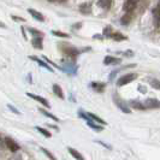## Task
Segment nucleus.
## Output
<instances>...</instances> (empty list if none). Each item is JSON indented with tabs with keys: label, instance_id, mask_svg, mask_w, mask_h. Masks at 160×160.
I'll return each instance as SVG.
<instances>
[{
	"label": "nucleus",
	"instance_id": "nucleus-32",
	"mask_svg": "<svg viewBox=\"0 0 160 160\" xmlns=\"http://www.w3.org/2000/svg\"><path fill=\"white\" fill-rule=\"evenodd\" d=\"M0 141H1V136H0Z\"/></svg>",
	"mask_w": 160,
	"mask_h": 160
},
{
	"label": "nucleus",
	"instance_id": "nucleus-1",
	"mask_svg": "<svg viewBox=\"0 0 160 160\" xmlns=\"http://www.w3.org/2000/svg\"><path fill=\"white\" fill-rule=\"evenodd\" d=\"M59 48L62 49V52L64 53L65 56L70 57V58H76V57L80 54V51L77 48H75L71 45H68V43H62L59 45Z\"/></svg>",
	"mask_w": 160,
	"mask_h": 160
},
{
	"label": "nucleus",
	"instance_id": "nucleus-4",
	"mask_svg": "<svg viewBox=\"0 0 160 160\" xmlns=\"http://www.w3.org/2000/svg\"><path fill=\"white\" fill-rule=\"evenodd\" d=\"M4 142H5V146H6V147H8V149H10L12 153H16V152H18V151L21 149L19 144L17 143L16 141H15L13 138H11L10 136L5 137V138H4Z\"/></svg>",
	"mask_w": 160,
	"mask_h": 160
},
{
	"label": "nucleus",
	"instance_id": "nucleus-2",
	"mask_svg": "<svg viewBox=\"0 0 160 160\" xmlns=\"http://www.w3.org/2000/svg\"><path fill=\"white\" fill-rule=\"evenodd\" d=\"M137 78V73H125L123 76H120L118 81H117V86L118 87H123V86H127L130 82L135 81Z\"/></svg>",
	"mask_w": 160,
	"mask_h": 160
},
{
	"label": "nucleus",
	"instance_id": "nucleus-9",
	"mask_svg": "<svg viewBox=\"0 0 160 160\" xmlns=\"http://www.w3.org/2000/svg\"><path fill=\"white\" fill-rule=\"evenodd\" d=\"M32 45L36 49H42L43 48V36H34L32 40Z\"/></svg>",
	"mask_w": 160,
	"mask_h": 160
},
{
	"label": "nucleus",
	"instance_id": "nucleus-14",
	"mask_svg": "<svg viewBox=\"0 0 160 160\" xmlns=\"http://www.w3.org/2000/svg\"><path fill=\"white\" fill-rule=\"evenodd\" d=\"M90 87L94 89L98 93H102L105 90V83H101V82H92L90 83Z\"/></svg>",
	"mask_w": 160,
	"mask_h": 160
},
{
	"label": "nucleus",
	"instance_id": "nucleus-20",
	"mask_svg": "<svg viewBox=\"0 0 160 160\" xmlns=\"http://www.w3.org/2000/svg\"><path fill=\"white\" fill-rule=\"evenodd\" d=\"M111 0H99L98 1V5L100 6V8H105V10H108V8H111Z\"/></svg>",
	"mask_w": 160,
	"mask_h": 160
},
{
	"label": "nucleus",
	"instance_id": "nucleus-11",
	"mask_svg": "<svg viewBox=\"0 0 160 160\" xmlns=\"http://www.w3.org/2000/svg\"><path fill=\"white\" fill-rule=\"evenodd\" d=\"M27 11H28V13H30V15H32V17H34L36 21H39V22H43V21H45V17H43V15H42V13H40L39 11H36V10H34V8H28Z\"/></svg>",
	"mask_w": 160,
	"mask_h": 160
},
{
	"label": "nucleus",
	"instance_id": "nucleus-27",
	"mask_svg": "<svg viewBox=\"0 0 160 160\" xmlns=\"http://www.w3.org/2000/svg\"><path fill=\"white\" fill-rule=\"evenodd\" d=\"M41 152H43V153H45V154L47 155V157H48V158H49V159H56V157H54V155H53L52 153L49 152V151H47L46 148H43V147H41Z\"/></svg>",
	"mask_w": 160,
	"mask_h": 160
},
{
	"label": "nucleus",
	"instance_id": "nucleus-7",
	"mask_svg": "<svg viewBox=\"0 0 160 160\" xmlns=\"http://www.w3.org/2000/svg\"><path fill=\"white\" fill-rule=\"evenodd\" d=\"M143 104L146 108H160V101L157 99H147Z\"/></svg>",
	"mask_w": 160,
	"mask_h": 160
},
{
	"label": "nucleus",
	"instance_id": "nucleus-28",
	"mask_svg": "<svg viewBox=\"0 0 160 160\" xmlns=\"http://www.w3.org/2000/svg\"><path fill=\"white\" fill-rule=\"evenodd\" d=\"M8 108H10V110H12V111H15V112H16L17 114H19V111H18V110H16V108H15L13 106H11V105H8Z\"/></svg>",
	"mask_w": 160,
	"mask_h": 160
},
{
	"label": "nucleus",
	"instance_id": "nucleus-3",
	"mask_svg": "<svg viewBox=\"0 0 160 160\" xmlns=\"http://www.w3.org/2000/svg\"><path fill=\"white\" fill-rule=\"evenodd\" d=\"M113 101L117 105V107L120 108V111H123L124 113H130V108H129V104H127L122 98L117 95V93L113 95Z\"/></svg>",
	"mask_w": 160,
	"mask_h": 160
},
{
	"label": "nucleus",
	"instance_id": "nucleus-22",
	"mask_svg": "<svg viewBox=\"0 0 160 160\" xmlns=\"http://www.w3.org/2000/svg\"><path fill=\"white\" fill-rule=\"evenodd\" d=\"M35 129H36V130H38V131H39L40 134H42V135H43V136H45V137H47V138H49V137L52 136V134H51L49 131H47L46 129L41 128V127H36V128H35Z\"/></svg>",
	"mask_w": 160,
	"mask_h": 160
},
{
	"label": "nucleus",
	"instance_id": "nucleus-16",
	"mask_svg": "<svg viewBox=\"0 0 160 160\" xmlns=\"http://www.w3.org/2000/svg\"><path fill=\"white\" fill-rule=\"evenodd\" d=\"M87 114L89 116V118H90V119H93L94 122L99 123V124H101V125H106V124H107V123H106V122H105L104 119H101L100 117H98V116H96V114H94V113L87 112Z\"/></svg>",
	"mask_w": 160,
	"mask_h": 160
},
{
	"label": "nucleus",
	"instance_id": "nucleus-18",
	"mask_svg": "<svg viewBox=\"0 0 160 160\" xmlns=\"http://www.w3.org/2000/svg\"><path fill=\"white\" fill-rule=\"evenodd\" d=\"M68 151H69V153L71 154V155L73 157V158H75V159H81V160L84 159V157H83V155H82V154H81L78 151H76L75 148H71V147H69V148H68Z\"/></svg>",
	"mask_w": 160,
	"mask_h": 160
},
{
	"label": "nucleus",
	"instance_id": "nucleus-15",
	"mask_svg": "<svg viewBox=\"0 0 160 160\" xmlns=\"http://www.w3.org/2000/svg\"><path fill=\"white\" fill-rule=\"evenodd\" d=\"M108 38H111L116 41H122V40H127V36L122 35L119 32H111V28H110V34H108Z\"/></svg>",
	"mask_w": 160,
	"mask_h": 160
},
{
	"label": "nucleus",
	"instance_id": "nucleus-31",
	"mask_svg": "<svg viewBox=\"0 0 160 160\" xmlns=\"http://www.w3.org/2000/svg\"><path fill=\"white\" fill-rule=\"evenodd\" d=\"M59 1H60V2H64V1H66V0H59Z\"/></svg>",
	"mask_w": 160,
	"mask_h": 160
},
{
	"label": "nucleus",
	"instance_id": "nucleus-10",
	"mask_svg": "<svg viewBox=\"0 0 160 160\" xmlns=\"http://www.w3.org/2000/svg\"><path fill=\"white\" fill-rule=\"evenodd\" d=\"M30 59H32V60H34V62H36V63L40 65V66L45 68L46 70H48V71H51V72H53V68L51 66V64H48L47 62H45V60H41V59H39V58H36V57H30Z\"/></svg>",
	"mask_w": 160,
	"mask_h": 160
},
{
	"label": "nucleus",
	"instance_id": "nucleus-12",
	"mask_svg": "<svg viewBox=\"0 0 160 160\" xmlns=\"http://www.w3.org/2000/svg\"><path fill=\"white\" fill-rule=\"evenodd\" d=\"M80 12L83 15H89L92 12V4L90 2H83L80 5Z\"/></svg>",
	"mask_w": 160,
	"mask_h": 160
},
{
	"label": "nucleus",
	"instance_id": "nucleus-19",
	"mask_svg": "<svg viewBox=\"0 0 160 160\" xmlns=\"http://www.w3.org/2000/svg\"><path fill=\"white\" fill-rule=\"evenodd\" d=\"M130 106L131 107H134V108H136V110H146V106H144L143 102H140V101H136V100H132V101H130Z\"/></svg>",
	"mask_w": 160,
	"mask_h": 160
},
{
	"label": "nucleus",
	"instance_id": "nucleus-13",
	"mask_svg": "<svg viewBox=\"0 0 160 160\" xmlns=\"http://www.w3.org/2000/svg\"><path fill=\"white\" fill-rule=\"evenodd\" d=\"M119 63H120V59L112 56H106L104 59L105 65H114V64H119Z\"/></svg>",
	"mask_w": 160,
	"mask_h": 160
},
{
	"label": "nucleus",
	"instance_id": "nucleus-17",
	"mask_svg": "<svg viewBox=\"0 0 160 160\" xmlns=\"http://www.w3.org/2000/svg\"><path fill=\"white\" fill-rule=\"evenodd\" d=\"M53 93L56 94L58 98H60V99H64V93H63V89L60 88V86H58V84H53Z\"/></svg>",
	"mask_w": 160,
	"mask_h": 160
},
{
	"label": "nucleus",
	"instance_id": "nucleus-23",
	"mask_svg": "<svg viewBox=\"0 0 160 160\" xmlns=\"http://www.w3.org/2000/svg\"><path fill=\"white\" fill-rule=\"evenodd\" d=\"M52 34H53L54 36H58V38H64V39H69V38H70V35H69V34L63 32H58V30H53Z\"/></svg>",
	"mask_w": 160,
	"mask_h": 160
},
{
	"label": "nucleus",
	"instance_id": "nucleus-8",
	"mask_svg": "<svg viewBox=\"0 0 160 160\" xmlns=\"http://www.w3.org/2000/svg\"><path fill=\"white\" fill-rule=\"evenodd\" d=\"M138 1H140V0H127V1L124 2V6H123L124 11H125V12H131L134 8H136Z\"/></svg>",
	"mask_w": 160,
	"mask_h": 160
},
{
	"label": "nucleus",
	"instance_id": "nucleus-29",
	"mask_svg": "<svg viewBox=\"0 0 160 160\" xmlns=\"http://www.w3.org/2000/svg\"><path fill=\"white\" fill-rule=\"evenodd\" d=\"M0 27H1V28H6V25H5V24H4V23H2V24L0 23Z\"/></svg>",
	"mask_w": 160,
	"mask_h": 160
},
{
	"label": "nucleus",
	"instance_id": "nucleus-21",
	"mask_svg": "<svg viewBox=\"0 0 160 160\" xmlns=\"http://www.w3.org/2000/svg\"><path fill=\"white\" fill-rule=\"evenodd\" d=\"M40 112L42 113L43 116H46V117H48V118H51L52 120H54V122H59V118H58V117H56L54 114L49 113L48 111H46V110H43V108H40Z\"/></svg>",
	"mask_w": 160,
	"mask_h": 160
},
{
	"label": "nucleus",
	"instance_id": "nucleus-6",
	"mask_svg": "<svg viewBox=\"0 0 160 160\" xmlns=\"http://www.w3.org/2000/svg\"><path fill=\"white\" fill-rule=\"evenodd\" d=\"M153 23L155 28H160V4L153 10Z\"/></svg>",
	"mask_w": 160,
	"mask_h": 160
},
{
	"label": "nucleus",
	"instance_id": "nucleus-5",
	"mask_svg": "<svg viewBox=\"0 0 160 160\" xmlns=\"http://www.w3.org/2000/svg\"><path fill=\"white\" fill-rule=\"evenodd\" d=\"M27 95L29 96V98H32V99H34V100H36V101H39V102H40L41 105H43L46 108H49V107H51V105H49L47 99H45V98H42V96L32 94V93H27Z\"/></svg>",
	"mask_w": 160,
	"mask_h": 160
},
{
	"label": "nucleus",
	"instance_id": "nucleus-30",
	"mask_svg": "<svg viewBox=\"0 0 160 160\" xmlns=\"http://www.w3.org/2000/svg\"><path fill=\"white\" fill-rule=\"evenodd\" d=\"M47 1H51V2H54V1H57V0H47Z\"/></svg>",
	"mask_w": 160,
	"mask_h": 160
},
{
	"label": "nucleus",
	"instance_id": "nucleus-25",
	"mask_svg": "<svg viewBox=\"0 0 160 160\" xmlns=\"http://www.w3.org/2000/svg\"><path fill=\"white\" fill-rule=\"evenodd\" d=\"M28 32L32 34V36H43V32H39L36 29H32V28H28Z\"/></svg>",
	"mask_w": 160,
	"mask_h": 160
},
{
	"label": "nucleus",
	"instance_id": "nucleus-26",
	"mask_svg": "<svg viewBox=\"0 0 160 160\" xmlns=\"http://www.w3.org/2000/svg\"><path fill=\"white\" fill-rule=\"evenodd\" d=\"M151 86L154 89H159L160 90V81L159 80H152L151 81Z\"/></svg>",
	"mask_w": 160,
	"mask_h": 160
},
{
	"label": "nucleus",
	"instance_id": "nucleus-24",
	"mask_svg": "<svg viewBox=\"0 0 160 160\" xmlns=\"http://www.w3.org/2000/svg\"><path fill=\"white\" fill-rule=\"evenodd\" d=\"M130 21H131V15H130V12H128L125 16H123L120 18V23L122 24H128Z\"/></svg>",
	"mask_w": 160,
	"mask_h": 160
}]
</instances>
